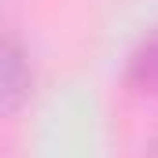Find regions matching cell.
<instances>
[{"instance_id":"3","label":"cell","mask_w":158,"mask_h":158,"mask_svg":"<svg viewBox=\"0 0 158 158\" xmlns=\"http://www.w3.org/2000/svg\"><path fill=\"white\" fill-rule=\"evenodd\" d=\"M147 158H158V136L151 140V151H147Z\"/></svg>"},{"instance_id":"2","label":"cell","mask_w":158,"mask_h":158,"mask_svg":"<svg viewBox=\"0 0 158 158\" xmlns=\"http://www.w3.org/2000/svg\"><path fill=\"white\" fill-rule=\"evenodd\" d=\"M125 85L140 96H158V30L140 40L125 59Z\"/></svg>"},{"instance_id":"1","label":"cell","mask_w":158,"mask_h":158,"mask_svg":"<svg viewBox=\"0 0 158 158\" xmlns=\"http://www.w3.org/2000/svg\"><path fill=\"white\" fill-rule=\"evenodd\" d=\"M37 85V70H33V55L22 40L7 30H0V121L15 118Z\"/></svg>"}]
</instances>
